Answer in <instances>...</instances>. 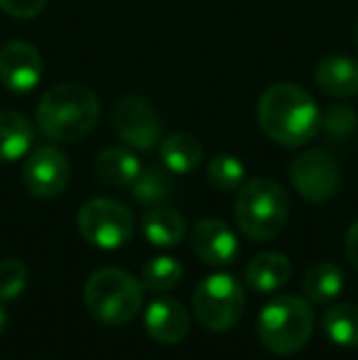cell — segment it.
<instances>
[{
	"mask_svg": "<svg viewBox=\"0 0 358 360\" xmlns=\"http://www.w3.org/2000/svg\"><path fill=\"white\" fill-rule=\"evenodd\" d=\"M143 233L155 248H174L186 236V221L170 206H155L143 216Z\"/></svg>",
	"mask_w": 358,
	"mask_h": 360,
	"instance_id": "cell-17",
	"label": "cell"
},
{
	"mask_svg": "<svg viewBox=\"0 0 358 360\" xmlns=\"http://www.w3.org/2000/svg\"><path fill=\"white\" fill-rule=\"evenodd\" d=\"M44 62L37 47L30 42H8L0 49V84L13 94H27L39 84Z\"/></svg>",
	"mask_w": 358,
	"mask_h": 360,
	"instance_id": "cell-11",
	"label": "cell"
},
{
	"mask_svg": "<svg viewBox=\"0 0 358 360\" xmlns=\"http://www.w3.org/2000/svg\"><path fill=\"white\" fill-rule=\"evenodd\" d=\"M140 169L143 165L135 157V152L125 147H106L96 157V174L110 186H130L138 179Z\"/></svg>",
	"mask_w": 358,
	"mask_h": 360,
	"instance_id": "cell-18",
	"label": "cell"
},
{
	"mask_svg": "<svg viewBox=\"0 0 358 360\" xmlns=\"http://www.w3.org/2000/svg\"><path fill=\"white\" fill-rule=\"evenodd\" d=\"M292 184L302 199L312 204H324L339 191L341 174L336 160L324 150H307L292 162Z\"/></svg>",
	"mask_w": 358,
	"mask_h": 360,
	"instance_id": "cell-9",
	"label": "cell"
},
{
	"mask_svg": "<svg viewBox=\"0 0 358 360\" xmlns=\"http://www.w3.org/2000/svg\"><path fill=\"white\" fill-rule=\"evenodd\" d=\"M27 287V267L20 260L0 262V299H18Z\"/></svg>",
	"mask_w": 358,
	"mask_h": 360,
	"instance_id": "cell-25",
	"label": "cell"
},
{
	"mask_svg": "<svg viewBox=\"0 0 358 360\" xmlns=\"http://www.w3.org/2000/svg\"><path fill=\"white\" fill-rule=\"evenodd\" d=\"M72 167L62 150L42 145L27 155L23 165V184L37 199H54L67 189Z\"/></svg>",
	"mask_w": 358,
	"mask_h": 360,
	"instance_id": "cell-10",
	"label": "cell"
},
{
	"mask_svg": "<svg viewBox=\"0 0 358 360\" xmlns=\"http://www.w3.org/2000/svg\"><path fill=\"white\" fill-rule=\"evenodd\" d=\"M172 176L160 167H145L140 169L138 179L130 184V194L138 204L145 206H162L172 196Z\"/></svg>",
	"mask_w": 358,
	"mask_h": 360,
	"instance_id": "cell-22",
	"label": "cell"
},
{
	"mask_svg": "<svg viewBox=\"0 0 358 360\" xmlns=\"http://www.w3.org/2000/svg\"><path fill=\"white\" fill-rule=\"evenodd\" d=\"M189 314L181 307L177 299H155L145 311V328L155 341L165 343V346H174V343L184 341L189 333Z\"/></svg>",
	"mask_w": 358,
	"mask_h": 360,
	"instance_id": "cell-13",
	"label": "cell"
},
{
	"mask_svg": "<svg viewBox=\"0 0 358 360\" xmlns=\"http://www.w3.org/2000/svg\"><path fill=\"white\" fill-rule=\"evenodd\" d=\"M101 118L98 96L84 84H57L44 91L37 105V128L57 143L82 140Z\"/></svg>",
	"mask_w": 358,
	"mask_h": 360,
	"instance_id": "cell-2",
	"label": "cell"
},
{
	"mask_svg": "<svg viewBox=\"0 0 358 360\" xmlns=\"http://www.w3.org/2000/svg\"><path fill=\"white\" fill-rule=\"evenodd\" d=\"M160 157L162 165L172 174H189L196 169L204 157V147H201L199 138L189 133H174L160 143Z\"/></svg>",
	"mask_w": 358,
	"mask_h": 360,
	"instance_id": "cell-19",
	"label": "cell"
},
{
	"mask_svg": "<svg viewBox=\"0 0 358 360\" xmlns=\"http://www.w3.org/2000/svg\"><path fill=\"white\" fill-rule=\"evenodd\" d=\"M356 44H358V25H356Z\"/></svg>",
	"mask_w": 358,
	"mask_h": 360,
	"instance_id": "cell-30",
	"label": "cell"
},
{
	"mask_svg": "<svg viewBox=\"0 0 358 360\" xmlns=\"http://www.w3.org/2000/svg\"><path fill=\"white\" fill-rule=\"evenodd\" d=\"M356 123H358L356 110L344 103L329 105V110L321 115V125H324V130L331 138H346V135H351L356 130Z\"/></svg>",
	"mask_w": 358,
	"mask_h": 360,
	"instance_id": "cell-26",
	"label": "cell"
},
{
	"mask_svg": "<svg viewBox=\"0 0 358 360\" xmlns=\"http://www.w3.org/2000/svg\"><path fill=\"white\" fill-rule=\"evenodd\" d=\"M34 140L32 123L20 110H0V162L23 160Z\"/></svg>",
	"mask_w": 358,
	"mask_h": 360,
	"instance_id": "cell-15",
	"label": "cell"
},
{
	"mask_svg": "<svg viewBox=\"0 0 358 360\" xmlns=\"http://www.w3.org/2000/svg\"><path fill=\"white\" fill-rule=\"evenodd\" d=\"M5 321H8V314H5L3 304H0V333H3V328H5Z\"/></svg>",
	"mask_w": 358,
	"mask_h": 360,
	"instance_id": "cell-29",
	"label": "cell"
},
{
	"mask_svg": "<svg viewBox=\"0 0 358 360\" xmlns=\"http://www.w3.org/2000/svg\"><path fill=\"white\" fill-rule=\"evenodd\" d=\"M314 81L331 98L358 96V62L346 54H329L317 64Z\"/></svg>",
	"mask_w": 358,
	"mask_h": 360,
	"instance_id": "cell-14",
	"label": "cell"
},
{
	"mask_svg": "<svg viewBox=\"0 0 358 360\" xmlns=\"http://www.w3.org/2000/svg\"><path fill=\"white\" fill-rule=\"evenodd\" d=\"M258 123L270 140L285 147H300L321 128V113L305 89L295 84H272L258 101Z\"/></svg>",
	"mask_w": 358,
	"mask_h": 360,
	"instance_id": "cell-1",
	"label": "cell"
},
{
	"mask_svg": "<svg viewBox=\"0 0 358 360\" xmlns=\"http://www.w3.org/2000/svg\"><path fill=\"white\" fill-rule=\"evenodd\" d=\"M181 262L172 255H158L143 267V277H140V285L150 292H170L181 282Z\"/></svg>",
	"mask_w": 358,
	"mask_h": 360,
	"instance_id": "cell-23",
	"label": "cell"
},
{
	"mask_svg": "<svg viewBox=\"0 0 358 360\" xmlns=\"http://www.w3.org/2000/svg\"><path fill=\"white\" fill-rule=\"evenodd\" d=\"M49 0H0V10L10 18L18 20H30L37 18L44 8H47Z\"/></svg>",
	"mask_w": 358,
	"mask_h": 360,
	"instance_id": "cell-27",
	"label": "cell"
},
{
	"mask_svg": "<svg viewBox=\"0 0 358 360\" xmlns=\"http://www.w3.org/2000/svg\"><path fill=\"white\" fill-rule=\"evenodd\" d=\"M290 216V199L272 179H253L241 186L236 199V221L250 240H272L285 228Z\"/></svg>",
	"mask_w": 358,
	"mask_h": 360,
	"instance_id": "cell-5",
	"label": "cell"
},
{
	"mask_svg": "<svg viewBox=\"0 0 358 360\" xmlns=\"http://www.w3.org/2000/svg\"><path fill=\"white\" fill-rule=\"evenodd\" d=\"M292 275V265L282 252H260L245 267V282L255 292H275L285 287Z\"/></svg>",
	"mask_w": 358,
	"mask_h": 360,
	"instance_id": "cell-16",
	"label": "cell"
},
{
	"mask_svg": "<svg viewBox=\"0 0 358 360\" xmlns=\"http://www.w3.org/2000/svg\"><path fill=\"white\" fill-rule=\"evenodd\" d=\"M194 316L209 331H229L241 321L245 309V292L229 272H216L199 282L191 297Z\"/></svg>",
	"mask_w": 358,
	"mask_h": 360,
	"instance_id": "cell-6",
	"label": "cell"
},
{
	"mask_svg": "<svg viewBox=\"0 0 358 360\" xmlns=\"http://www.w3.org/2000/svg\"><path fill=\"white\" fill-rule=\"evenodd\" d=\"M79 236L101 250H118L133 238L135 218L128 206L113 199H91L77 214Z\"/></svg>",
	"mask_w": 358,
	"mask_h": 360,
	"instance_id": "cell-7",
	"label": "cell"
},
{
	"mask_svg": "<svg viewBox=\"0 0 358 360\" xmlns=\"http://www.w3.org/2000/svg\"><path fill=\"white\" fill-rule=\"evenodd\" d=\"M113 130L133 150H153L162 138L160 115L143 96H123L113 105Z\"/></svg>",
	"mask_w": 358,
	"mask_h": 360,
	"instance_id": "cell-8",
	"label": "cell"
},
{
	"mask_svg": "<svg viewBox=\"0 0 358 360\" xmlns=\"http://www.w3.org/2000/svg\"><path fill=\"white\" fill-rule=\"evenodd\" d=\"M326 338L341 348H358V307L356 304H336L321 319Z\"/></svg>",
	"mask_w": 358,
	"mask_h": 360,
	"instance_id": "cell-21",
	"label": "cell"
},
{
	"mask_svg": "<svg viewBox=\"0 0 358 360\" xmlns=\"http://www.w3.org/2000/svg\"><path fill=\"white\" fill-rule=\"evenodd\" d=\"M346 255H349V262L358 270V221L351 223L349 233H346Z\"/></svg>",
	"mask_w": 358,
	"mask_h": 360,
	"instance_id": "cell-28",
	"label": "cell"
},
{
	"mask_svg": "<svg viewBox=\"0 0 358 360\" xmlns=\"http://www.w3.org/2000/svg\"><path fill=\"white\" fill-rule=\"evenodd\" d=\"M89 314L106 326H123L133 321L143 307V285L133 275L106 267L89 277L84 287Z\"/></svg>",
	"mask_w": 358,
	"mask_h": 360,
	"instance_id": "cell-4",
	"label": "cell"
},
{
	"mask_svg": "<svg viewBox=\"0 0 358 360\" xmlns=\"http://www.w3.org/2000/svg\"><path fill=\"white\" fill-rule=\"evenodd\" d=\"M302 285L309 304H331L344 289V272L334 262H317L307 270Z\"/></svg>",
	"mask_w": 358,
	"mask_h": 360,
	"instance_id": "cell-20",
	"label": "cell"
},
{
	"mask_svg": "<svg viewBox=\"0 0 358 360\" xmlns=\"http://www.w3.org/2000/svg\"><path fill=\"white\" fill-rule=\"evenodd\" d=\"M209 181L214 189L219 191H236L243 186V176H245V167L238 157L234 155H216L209 162Z\"/></svg>",
	"mask_w": 358,
	"mask_h": 360,
	"instance_id": "cell-24",
	"label": "cell"
},
{
	"mask_svg": "<svg viewBox=\"0 0 358 360\" xmlns=\"http://www.w3.org/2000/svg\"><path fill=\"white\" fill-rule=\"evenodd\" d=\"M314 331V309L302 297H277L263 307L258 316V336L263 346L277 356H292L309 343Z\"/></svg>",
	"mask_w": 358,
	"mask_h": 360,
	"instance_id": "cell-3",
	"label": "cell"
},
{
	"mask_svg": "<svg viewBox=\"0 0 358 360\" xmlns=\"http://www.w3.org/2000/svg\"><path fill=\"white\" fill-rule=\"evenodd\" d=\"M191 248L206 265L214 267H229L238 257V238L219 218H204L191 228Z\"/></svg>",
	"mask_w": 358,
	"mask_h": 360,
	"instance_id": "cell-12",
	"label": "cell"
}]
</instances>
